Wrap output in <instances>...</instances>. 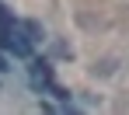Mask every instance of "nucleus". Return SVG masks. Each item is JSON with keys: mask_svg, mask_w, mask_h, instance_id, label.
<instances>
[{"mask_svg": "<svg viewBox=\"0 0 129 115\" xmlns=\"http://www.w3.org/2000/svg\"><path fill=\"white\" fill-rule=\"evenodd\" d=\"M0 46L11 49V52H14V56H21V59H28V56H31L28 39H24L18 28H14V21H11V18H7V21H0Z\"/></svg>", "mask_w": 129, "mask_h": 115, "instance_id": "nucleus-1", "label": "nucleus"}, {"mask_svg": "<svg viewBox=\"0 0 129 115\" xmlns=\"http://www.w3.org/2000/svg\"><path fill=\"white\" fill-rule=\"evenodd\" d=\"M31 80H35V84H49V70H45V63H31Z\"/></svg>", "mask_w": 129, "mask_h": 115, "instance_id": "nucleus-2", "label": "nucleus"}, {"mask_svg": "<svg viewBox=\"0 0 129 115\" xmlns=\"http://www.w3.org/2000/svg\"><path fill=\"white\" fill-rule=\"evenodd\" d=\"M4 70H11V66H7V59H4V56H0V73H4Z\"/></svg>", "mask_w": 129, "mask_h": 115, "instance_id": "nucleus-3", "label": "nucleus"}]
</instances>
